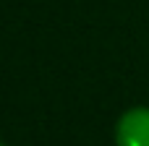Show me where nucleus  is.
<instances>
[{
    "label": "nucleus",
    "instance_id": "f257e3e1",
    "mask_svg": "<svg viewBox=\"0 0 149 146\" xmlns=\"http://www.w3.org/2000/svg\"><path fill=\"white\" fill-rule=\"evenodd\" d=\"M118 146H149V107H131L115 123Z\"/></svg>",
    "mask_w": 149,
    "mask_h": 146
},
{
    "label": "nucleus",
    "instance_id": "f03ea898",
    "mask_svg": "<svg viewBox=\"0 0 149 146\" xmlns=\"http://www.w3.org/2000/svg\"><path fill=\"white\" fill-rule=\"evenodd\" d=\"M0 146H5V144H0Z\"/></svg>",
    "mask_w": 149,
    "mask_h": 146
}]
</instances>
